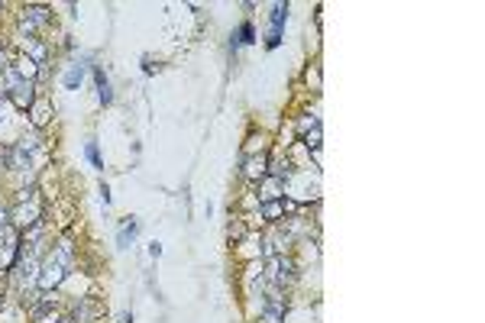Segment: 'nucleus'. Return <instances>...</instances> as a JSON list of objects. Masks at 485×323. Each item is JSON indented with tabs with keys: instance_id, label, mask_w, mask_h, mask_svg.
I'll return each instance as SVG.
<instances>
[{
	"instance_id": "nucleus-1",
	"label": "nucleus",
	"mask_w": 485,
	"mask_h": 323,
	"mask_svg": "<svg viewBox=\"0 0 485 323\" xmlns=\"http://www.w3.org/2000/svg\"><path fill=\"white\" fill-rule=\"evenodd\" d=\"M75 265V249H72V242L62 239L52 246V252H49L46 258H42V265H39V278H36V288L42 291H56L58 284L68 278V272H72Z\"/></svg>"
},
{
	"instance_id": "nucleus-2",
	"label": "nucleus",
	"mask_w": 485,
	"mask_h": 323,
	"mask_svg": "<svg viewBox=\"0 0 485 323\" xmlns=\"http://www.w3.org/2000/svg\"><path fill=\"white\" fill-rule=\"evenodd\" d=\"M36 223H42V201L36 197V187H26L10 204V226L13 230H30Z\"/></svg>"
},
{
	"instance_id": "nucleus-3",
	"label": "nucleus",
	"mask_w": 485,
	"mask_h": 323,
	"mask_svg": "<svg viewBox=\"0 0 485 323\" xmlns=\"http://www.w3.org/2000/svg\"><path fill=\"white\" fill-rule=\"evenodd\" d=\"M265 275H269L272 288H285V284L294 282V275H298V262H294L291 256H285V252H279V256H272L269 262H265Z\"/></svg>"
},
{
	"instance_id": "nucleus-4",
	"label": "nucleus",
	"mask_w": 485,
	"mask_h": 323,
	"mask_svg": "<svg viewBox=\"0 0 485 323\" xmlns=\"http://www.w3.org/2000/svg\"><path fill=\"white\" fill-rule=\"evenodd\" d=\"M7 100L16 107V110H30L36 104V81L30 78H16L7 88Z\"/></svg>"
},
{
	"instance_id": "nucleus-5",
	"label": "nucleus",
	"mask_w": 485,
	"mask_h": 323,
	"mask_svg": "<svg viewBox=\"0 0 485 323\" xmlns=\"http://www.w3.org/2000/svg\"><path fill=\"white\" fill-rule=\"evenodd\" d=\"M49 20H52V10L42 7V4H30V7L20 10V29L23 32L39 29V26H46Z\"/></svg>"
},
{
	"instance_id": "nucleus-6",
	"label": "nucleus",
	"mask_w": 485,
	"mask_h": 323,
	"mask_svg": "<svg viewBox=\"0 0 485 323\" xmlns=\"http://www.w3.org/2000/svg\"><path fill=\"white\" fill-rule=\"evenodd\" d=\"M97 317H101V304L91 298H81L78 304L72 307V317H68V323H94Z\"/></svg>"
},
{
	"instance_id": "nucleus-7",
	"label": "nucleus",
	"mask_w": 485,
	"mask_h": 323,
	"mask_svg": "<svg viewBox=\"0 0 485 323\" xmlns=\"http://www.w3.org/2000/svg\"><path fill=\"white\" fill-rule=\"evenodd\" d=\"M243 175H246L249 181H263V178L269 175V155L265 152L246 155V159H243Z\"/></svg>"
},
{
	"instance_id": "nucleus-8",
	"label": "nucleus",
	"mask_w": 485,
	"mask_h": 323,
	"mask_svg": "<svg viewBox=\"0 0 485 323\" xmlns=\"http://www.w3.org/2000/svg\"><path fill=\"white\" fill-rule=\"evenodd\" d=\"M259 213H263L265 220H285V201H263Z\"/></svg>"
},
{
	"instance_id": "nucleus-9",
	"label": "nucleus",
	"mask_w": 485,
	"mask_h": 323,
	"mask_svg": "<svg viewBox=\"0 0 485 323\" xmlns=\"http://www.w3.org/2000/svg\"><path fill=\"white\" fill-rule=\"evenodd\" d=\"M282 181H279V178H272V175H265L263 178V201H279V197H282Z\"/></svg>"
},
{
	"instance_id": "nucleus-10",
	"label": "nucleus",
	"mask_w": 485,
	"mask_h": 323,
	"mask_svg": "<svg viewBox=\"0 0 485 323\" xmlns=\"http://www.w3.org/2000/svg\"><path fill=\"white\" fill-rule=\"evenodd\" d=\"M94 81H97V97H101V104H111V100H113V91H111V81L103 78L101 68H94Z\"/></svg>"
},
{
	"instance_id": "nucleus-11",
	"label": "nucleus",
	"mask_w": 485,
	"mask_h": 323,
	"mask_svg": "<svg viewBox=\"0 0 485 323\" xmlns=\"http://www.w3.org/2000/svg\"><path fill=\"white\" fill-rule=\"evenodd\" d=\"M30 110H32V123H36V126H46V123H49V104H46V100L32 104Z\"/></svg>"
},
{
	"instance_id": "nucleus-12",
	"label": "nucleus",
	"mask_w": 485,
	"mask_h": 323,
	"mask_svg": "<svg viewBox=\"0 0 485 323\" xmlns=\"http://www.w3.org/2000/svg\"><path fill=\"white\" fill-rule=\"evenodd\" d=\"M304 145L317 152V149H320V126H314V129H308V133H304Z\"/></svg>"
},
{
	"instance_id": "nucleus-13",
	"label": "nucleus",
	"mask_w": 485,
	"mask_h": 323,
	"mask_svg": "<svg viewBox=\"0 0 485 323\" xmlns=\"http://www.w3.org/2000/svg\"><path fill=\"white\" fill-rule=\"evenodd\" d=\"M136 230H139V223H136V220H130V223L120 230V246H127V242L136 236Z\"/></svg>"
},
{
	"instance_id": "nucleus-14",
	"label": "nucleus",
	"mask_w": 485,
	"mask_h": 323,
	"mask_svg": "<svg viewBox=\"0 0 485 323\" xmlns=\"http://www.w3.org/2000/svg\"><path fill=\"white\" fill-rule=\"evenodd\" d=\"M237 36H239L237 42H243V46H249V42H256V32H253V26H249V23H243V26H239V32H237ZM237 42H233V46H237Z\"/></svg>"
},
{
	"instance_id": "nucleus-15",
	"label": "nucleus",
	"mask_w": 485,
	"mask_h": 323,
	"mask_svg": "<svg viewBox=\"0 0 485 323\" xmlns=\"http://www.w3.org/2000/svg\"><path fill=\"white\" fill-rule=\"evenodd\" d=\"M81 78H84V72H81L78 65H75L72 72L65 74V88H78V84H81Z\"/></svg>"
},
{
	"instance_id": "nucleus-16",
	"label": "nucleus",
	"mask_w": 485,
	"mask_h": 323,
	"mask_svg": "<svg viewBox=\"0 0 485 323\" xmlns=\"http://www.w3.org/2000/svg\"><path fill=\"white\" fill-rule=\"evenodd\" d=\"M84 155L91 159V165H97V169H103V162H101V155H97V145L94 143H88V149H84Z\"/></svg>"
},
{
	"instance_id": "nucleus-17",
	"label": "nucleus",
	"mask_w": 485,
	"mask_h": 323,
	"mask_svg": "<svg viewBox=\"0 0 485 323\" xmlns=\"http://www.w3.org/2000/svg\"><path fill=\"white\" fill-rule=\"evenodd\" d=\"M243 236H246V223H243V220H237V223L230 226V239H243Z\"/></svg>"
}]
</instances>
